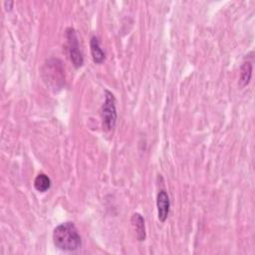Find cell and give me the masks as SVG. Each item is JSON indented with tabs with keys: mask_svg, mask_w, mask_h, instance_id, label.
Instances as JSON below:
<instances>
[{
	"mask_svg": "<svg viewBox=\"0 0 255 255\" xmlns=\"http://www.w3.org/2000/svg\"><path fill=\"white\" fill-rule=\"evenodd\" d=\"M156 207H157V217H158L159 221L164 222L169 213L170 201H169L168 194L163 189L157 193Z\"/></svg>",
	"mask_w": 255,
	"mask_h": 255,
	"instance_id": "cell-4",
	"label": "cell"
},
{
	"mask_svg": "<svg viewBox=\"0 0 255 255\" xmlns=\"http://www.w3.org/2000/svg\"><path fill=\"white\" fill-rule=\"evenodd\" d=\"M91 53L96 64H102L106 59V53L101 47L100 39L96 36L91 39Z\"/></svg>",
	"mask_w": 255,
	"mask_h": 255,
	"instance_id": "cell-6",
	"label": "cell"
},
{
	"mask_svg": "<svg viewBox=\"0 0 255 255\" xmlns=\"http://www.w3.org/2000/svg\"><path fill=\"white\" fill-rule=\"evenodd\" d=\"M131 224L135 230V236L138 241H144L146 237L144 219L139 213H133L131 216Z\"/></svg>",
	"mask_w": 255,
	"mask_h": 255,
	"instance_id": "cell-5",
	"label": "cell"
},
{
	"mask_svg": "<svg viewBox=\"0 0 255 255\" xmlns=\"http://www.w3.org/2000/svg\"><path fill=\"white\" fill-rule=\"evenodd\" d=\"M66 38L68 44V51L70 55V59L73 65L76 68H80L83 66L84 58L80 49V44L78 40V36L76 31L73 28H68L66 30Z\"/></svg>",
	"mask_w": 255,
	"mask_h": 255,
	"instance_id": "cell-3",
	"label": "cell"
},
{
	"mask_svg": "<svg viewBox=\"0 0 255 255\" xmlns=\"http://www.w3.org/2000/svg\"><path fill=\"white\" fill-rule=\"evenodd\" d=\"M51 186V179L45 173H39L34 180V187L39 192L47 191Z\"/></svg>",
	"mask_w": 255,
	"mask_h": 255,
	"instance_id": "cell-8",
	"label": "cell"
},
{
	"mask_svg": "<svg viewBox=\"0 0 255 255\" xmlns=\"http://www.w3.org/2000/svg\"><path fill=\"white\" fill-rule=\"evenodd\" d=\"M101 117L103 121V126L107 130H111L115 128L118 117L116 108V98L108 90L105 91V102L102 106Z\"/></svg>",
	"mask_w": 255,
	"mask_h": 255,
	"instance_id": "cell-2",
	"label": "cell"
},
{
	"mask_svg": "<svg viewBox=\"0 0 255 255\" xmlns=\"http://www.w3.org/2000/svg\"><path fill=\"white\" fill-rule=\"evenodd\" d=\"M252 76V64L250 62H244L240 68V80L239 85L245 87L249 84Z\"/></svg>",
	"mask_w": 255,
	"mask_h": 255,
	"instance_id": "cell-7",
	"label": "cell"
},
{
	"mask_svg": "<svg viewBox=\"0 0 255 255\" xmlns=\"http://www.w3.org/2000/svg\"><path fill=\"white\" fill-rule=\"evenodd\" d=\"M53 242L63 251H75L82 246L81 235L73 222L58 225L53 231Z\"/></svg>",
	"mask_w": 255,
	"mask_h": 255,
	"instance_id": "cell-1",
	"label": "cell"
}]
</instances>
